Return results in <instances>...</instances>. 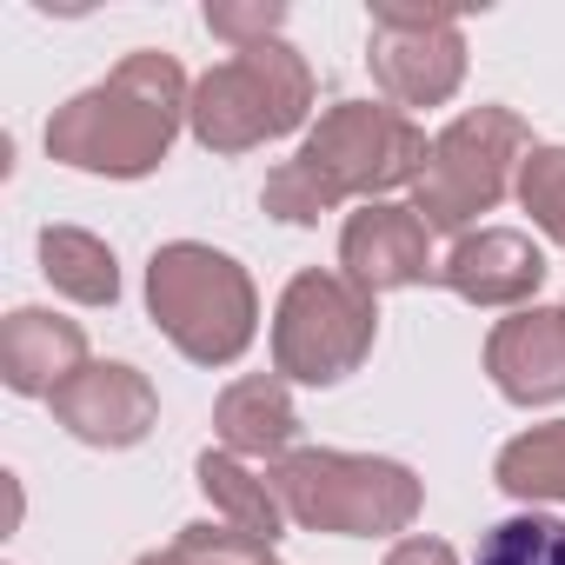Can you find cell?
<instances>
[{"label": "cell", "mask_w": 565, "mask_h": 565, "mask_svg": "<svg viewBox=\"0 0 565 565\" xmlns=\"http://www.w3.org/2000/svg\"><path fill=\"white\" fill-rule=\"evenodd\" d=\"M426 153L433 147L406 114L347 100L307 134V147L287 167L266 173V213L294 220V226H313L320 213H333L353 193H386V186L419 180Z\"/></svg>", "instance_id": "obj_1"}, {"label": "cell", "mask_w": 565, "mask_h": 565, "mask_svg": "<svg viewBox=\"0 0 565 565\" xmlns=\"http://www.w3.org/2000/svg\"><path fill=\"white\" fill-rule=\"evenodd\" d=\"M180 94H186V81L167 54H127L100 87H87L81 100H67L47 120V153L67 167H87V173L134 180L167 160L173 127L186 114Z\"/></svg>", "instance_id": "obj_2"}, {"label": "cell", "mask_w": 565, "mask_h": 565, "mask_svg": "<svg viewBox=\"0 0 565 565\" xmlns=\"http://www.w3.org/2000/svg\"><path fill=\"white\" fill-rule=\"evenodd\" d=\"M147 307L160 320V333L200 360V366H226L246 353L253 340V287H246V273L213 253V246H160L153 266H147Z\"/></svg>", "instance_id": "obj_3"}, {"label": "cell", "mask_w": 565, "mask_h": 565, "mask_svg": "<svg viewBox=\"0 0 565 565\" xmlns=\"http://www.w3.org/2000/svg\"><path fill=\"white\" fill-rule=\"evenodd\" d=\"M273 492L287 519L313 532H399L419 512V479L393 459H353V452H287L273 466Z\"/></svg>", "instance_id": "obj_4"}, {"label": "cell", "mask_w": 565, "mask_h": 565, "mask_svg": "<svg viewBox=\"0 0 565 565\" xmlns=\"http://www.w3.org/2000/svg\"><path fill=\"white\" fill-rule=\"evenodd\" d=\"M307 67L294 47H279V41H253L239 47V61L213 67L200 87H193V134L213 147V153H246L273 134H294L307 120Z\"/></svg>", "instance_id": "obj_5"}, {"label": "cell", "mask_w": 565, "mask_h": 565, "mask_svg": "<svg viewBox=\"0 0 565 565\" xmlns=\"http://www.w3.org/2000/svg\"><path fill=\"white\" fill-rule=\"evenodd\" d=\"M512 160H525V120L519 114H505V107L459 114L433 140V153L413 180V213L433 233H466L479 213H492L505 200Z\"/></svg>", "instance_id": "obj_6"}, {"label": "cell", "mask_w": 565, "mask_h": 565, "mask_svg": "<svg viewBox=\"0 0 565 565\" xmlns=\"http://www.w3.org/2000/svg\"><path fill=\"white\" fill-rule=\"evenodd\" d=\"M373 294L347 273H300L273 320V366L307 386H333L373 353Z\"/></svg>", "instance_id": "obj_7"}, {"label": "cell", "mask_w": 565, "mask_h": 565, "mask_svg": "<svg viewBox=\"0 0 565 565\" xmlns=\"http://www.w3.org/2000/svg\"><path fill=\"white\" fill-rule=\"evenodd\" d=\"M466 74V41L452 14L373 8V81L399 107H439Z\"/></svg>", "instance_id": "obj_8"}, {"label": "cell", "mask_w": 565, "mask_h": 565, "mask_svg": "<svg viewBox=\"0 0 565 565\" xmlns=\"http://www.w3.org/2000/svg\"><path fill=\"white\" fill-rule=\"evenodd\" d=\"M54 419L87 446H134L153 426V386L134 366H87L54 393Z\"/></svg>", "instance_id": "obj_9"}, {"label": "cell", "mask_w": 565, "mask_h": 565, "mask_svg": "<svg viewBox=\"0 0 565 565\" xmlns=\"http://www.w3.org/2000/svg\"><path fill=\"white\" fill-rule=\"evenodd\" d=\"M426 220L413 206H360L347 220V239H340V259H347V279L366 294H386V287H413V279L433 273V253H426Z\"/></svg>", "instance_id": "obj_10"}, {"label": "cell", "mask_w": 565, "mask_h": 565, "mask_svg": "<svg viewBox=\"0 0 565 565\" xmlns=\"http://www.w3.org/2000/svg\"><path fill=\"white\" fill-rule=\"evenodd\" d=\"M439 279L472 300V307H519L539 294V279H545V253L512 233V226H486V233H466L452 246V259L439 266Z\"/></svg>", "instance_id": "obj_11"}, {"label": "cell", "mask_w": 565, "mask_h": 565, "mask_svg": "<svg viewBox=\"0 0 565 565\" xmlns=\"http://www.w3.org/2000/svg\"><path fill=\"white\" fill-rule=\"evenodd\" d=\"M486 366H492L499 393L519 399V406H552V399H565V313H545V307L512 313V320L492 333Z\"/></svg>", "instance_id": "obj_12"}, {"label": "cell", "mask_w": 565, "mask_h": 565, "mask_svg": "<svg viewBox=\"0 0 565 565\" xmlns=\"http://www.w3.org/2000/svg\"><path fill=\"white\" fill-rule=\"evenodd\" d=\"M81 360H87L81 327L74 320H54L41 307H21L8 320V333H0V373H8L14 393H47L54 399L74 373H87Z\"/></svg>", "instance_id": "obj_13"}, {"label": "cell", "mask_w": 565, "mask_h": 565, "mask_svg": "<svg viewBox=\"0 0 565 565\" xmlns=\"http://www.w3.org/2000/svg\"><path fill=\"white\" fill-rule=\"evenodd\" d=\"M213 426H220V439H226L233 452H246V459L287 452L294 433H300L294 399H287V386H279V380H233V386L220 393V406H213Z\"/></svg>", "instance_id": "obj_14"}, {"label": "cell", "mask_w": 565, "mask_h": 565, "mask_svg": "<svg viewBox=\"0 0 565 565\" xmlns=\"http://www.w3.org/2000/svg\"><path fill=\"white\" fill-rule=\"evenodd\" d=\"M200 492L226 512L233 532H246V539H259V545H273L279 532H287V505H279V492H273L266 479H253L233 452H206V459H200Z\"/></svg>", "instance_id": "obj_15"}, {"label": "cell", "mask_w": 565, "mask_h": 565, "mask_svg": "<svg viewBox=\"0 0 565 565\" xmlns=\"http://www.w3.org/2000/svg\"><path fill=\"white\" fill-rule=\"evenodd\" d=\"M41 273L81 307H114L120 300V273H114V253L81 233V226H47L41 233Z\"/></svg>", "instance_id": "obj_16"}, {"label": "cell", "mask_w": 565, "mask_h": 565, "mask_svg": "<svg viewBox=\"0 0 565 565\" xmlns=\"http://www.w3.org/2000/svg\"><path fill=\"white\" fill-rule=\"evenodd\" d=\"M499 486L512 499H565V419L532 426L499 452Z\"/></svg>", "instance_id": "obj_17"}, {"label": "cell", "mask_w": 565, "mask_h": 565, "mask_svg": "<svg viewBox=\"0 0 565 565\" xmlns=\"http://www.w3.org/2000/svg\"><path fill=\"white\" fill-rule=\"evenodd\" d=\"M479 565H565V519L519 512V519L492 525L479 545Z\"/></svg>", "instance_id": "obj_18"}, {"label": "cell", "mask_w": 565, "mask_h": 565, "mask_svg": "<svg viewBox=\"0 0 565 565\" xmlns=\"http://www.w3.org/2000/svg\"><path fill=\"white\" fill-rule=\"evenodd\" d=\"M140 565H273V545H259V539H246V532H233V525H193L173 552H153V558H140Z\"/></svg>", "instance_id": "obj_19"}, {"label": "cell", "mask_w": 565, "mask_h": 565, "mask_svg": "<svg viewBox=\"0 0 565 565\" xmlns=\"http://www.w3.org/2000/svg\"><path fill=\"white\" fill-rule=\"evenodd\" d=\"M519 200H525V213L565 246V147H532V153H525Z\"/></svg>", "instance_id": "obj_20"}, {"label": "cell", "mask_w": 565, "mask_h": 565, "mask_svg": "<svg viewBox=\"0 0 565 565\" xmlns=\"http://www.w3.org/2000/svg\"><path fill=\"white\" fill-rule=\"evenodd\" d=\"M206 28L233 47H253V34L266 41V28H279V8H206Z\"/></svg>", "instance_id": "obj_21"}, {"label": "cell", "mask_w": 565, "mask_h": 565, "mask_svg": "<svg viewBox=\"0 0 565 565\" xmlns=\"http://www.w3.org/2000/svg\"><path fill=\"white\" fill-rule=\"evenodd\" d=\"M386 565H452V545H439V539H399Z\"/></svg>", "instance_id": "obj_22"}, {"label": "cell", "mask_w": 565, "mask_h": 565, "mask_svg": "<svg viewBox=\"0 0 565 565\" xmlns=\"http://www.w3.org/2000/svg\"><path fill=\"white\" fill-rule=\"evenodd\" d=\"M558 313H565V307H558Z\"/></svg>", "instance_id": "obj_23"}]
</instances>
